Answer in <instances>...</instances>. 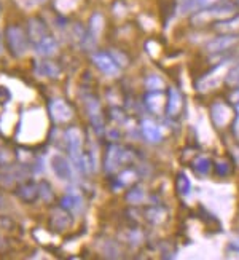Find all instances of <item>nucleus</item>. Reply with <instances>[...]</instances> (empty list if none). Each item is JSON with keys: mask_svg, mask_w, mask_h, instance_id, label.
Wrapping results in <instances>:
<instances>
[{"mask_svg": "<svg viewBox=\"0 0 239 260\" xmlns=\"http://www.w3.org/2000/svg\"><path fill=\"white\" fill-rule=\"evenodd\" d=\"M67 138V144H69V152L71 156L75 163V166L78 169H83V161H85V156L82 152V134H80L78 129H69L65 134Z\"/></svg>", "mask_w": 239, "mask_h": 260, "instance_id": "f257e3e1", "label": "nucleus"}, {"mask_svg": "<svg viewBox=\"0 0 239 260\" xmlns=\"http://www.w3.org/2000/svg\"><path fill=\"white\" fill-rule=\"evenodd\" d=\"M7 36H8L10 47H11V50H13V53L16 56H21V54L26 53V50H27V40H26L24 32H22L19 27H16V26L10 27L7 30Z\"/></svg>", "mask_w": 239, "mask_h": 260, "instance_id": "f03ea898", "label": "nucleus"}, {"mask_svg": "<svg viewBox=\"0 0 239 260\" xmlns=\"http://www.w3.org/2000/svg\"><path fill=\"white\" fill-rule=\"evenodd\" d=\"M226 75V66H219L217 69H214L211 74H208L202 80L198 82L199 91H209L212 88H217Z\"/></svg>", "mask_w": 239, "mask_h": 260, "instance_id": "7ed1b4c3", "label": "nucleus"}, {"mask_svg": "<svg viewBox=\"0 0 239 260\" xmlns=\"http://www.w3.org/2000/svg\"><path fill=\"white\" fill-rule=\"evenodd\" d=\"M50 166L53 169V173L56 174V177L61 180H69L72 177V168L69 165V161L59 153H54L50 160Z\"/></svg>", "mask_w": 239, "mask_h": 260, "instance_id": "20e7f679", "label": "nucleus"}, {"mask_svg": "<svg viewBox=\"0 0 239 260\" xmlns=\"http://www.w3.org/2000/svg\"><path fill=\"white\" fill-rule=\"evenodd\" d=\"M50 114L56 121H67L72 118V109L67 106L65 101H54L50 106Z\"/></svg>", "mask_w": 239, "mask_h": 260, "instance_id": "39448f33", "label": "nucleus"}, {"mask_svg": "<svg viewBox=\"0 0 239 260\" xmlns=\"http://www.w3.org/2000/svg\"><path fill=\"white\" fill-rule=\"evenodd\" d=\"M94 62H96V66L99 67V69L109 77H117L120 74L118 66L107 54H96L94 56Z\"/></svg>", "mask_w": 239, "mask_h": 260, "instance_id": "423d86ee", "label": "nucleus"}, {"mask_svg": "<svg viewBox=\"0 0 239 260\" xmlns=\"http://www.w3.org/2000/svg\"><path fill=\"white\" fill-rule=\"evenodd\" d=\"M231 118V110L230 107H226L225 104H215L212 107V120L217 126H225L226 123Z\"/></svg>", "mask_w": 239, "mask_h": 260, "instance_id": "0eeeda50", "label": "nucleus"}, {"mask_svg": "<svg viewBox=\"0 0 239 260\" xmlns=\"http://www.w3.org/2000/svg\"><path fill=\"white\" fill-rule=\"evenodd\" d=\"M124 158V150L118 145H113L110 147L109 150V155H107V171L109 173H113L115 169L120 166V163L123 161Z\"/></svg>", "mask_w": 239, "mask_h": 260, "instance_id": "6e6552de", "label": "nucleus"}, {"mask_svg": "<svg viewBox=\"0 0 239 260\" xmlns=\"http://www.w3.org/2000/svg\"><path fill=\"white\" fill-rule=\"evenodd\" d=\"M86 107H88V112H89V118L93 120L94 126L97 131H102V118H100V107L97 104V101L89 98L86 101Z\"/></svg>", "mask_w": 239, "mask_h": 260, "instance_id": "1a4fd4ad", "label": "nucleus"}, {"mask_svg": "<svg viewBox=\"0 0 239 260\" xmlns=\"http://www.w3.org/2000/svg\"><path fill=\"white\" fill-rule=\"evenodd\" d=\"M56 50H58V45H56V42L51 37H43L37 43V53L42 56H53Z\"/></svg>", "mask_w": 239, "mask_h": 260, "instance_id": "9d476101", "label": "nucleus"}, {"mask_svg": "<svg viewBox=\"0 0 239 260\" xmlns=\"http://www.w3.org/2000/svg\"><path fill=\"white\" fill-rule=\"evenodd\" d=\"M142 129H144V134L145 138L152 141V142H158L159 139H161V131H159V128L155 125L153 121L150 120H145L144 125H142Z\"/></svg>", "mask_w": 239, "mask_h": 260, "instance_id": "9b49d317", "label": "nucleus"}, {"mask_svg": "<svg viewBox=\"0 0 239 260\" xmlns=\"http://www.w3.org/2000/svg\"><path fill=\"white\" fill-rule=\"evenodd\" d=\"M37 74L43 75V77H53V78H56V77L59 75V69L53 62L47 61V62H40L37 66Z\"/></svg>", "mask_w": 239, "mask_h": 260, "instance_id": "f8f14e48", "label": "nucleus"}, {"mask_svg": "<svg viewBox=\"0 0 239 260\" xmlns=\"http://www.w3.org/2000/svg\"><path fill=\"white\" fill-rule=\"evenodd\" d=\"M180 106H182V99H180V94L176 88L170 89L169 93V115H176L177 112L180 110Z\"/></svg>", "mask_w": 239, "mask_h": 260, "instance_id": "ddd939ff", "label": "nucleus"}, {"mask_svg": "<svg viewBox=\"0 0 239 260\" xmlns=\"http://www.w3.org/2000/svg\"><path fill=\"white\" fill-rule=\"evenodd\" d=\"M163 96L161 94H152L147 98V104H149L150 110L155 112V114H161L163 110Z\"/></svg>", "mask_w": 239, "mask_h": 260, "instance_id": "4468645a", "label": "nucleus"}, {"mask_svg": "<svg viewBox=\"0 0 239 260\" xmlns=\"http://www.w3.org/2000/svg\"><path fill=\"white\" fill-rule=\"evenodd\" d=\"M234 42L233 37H222V39H217L209 43V50L211 51H219V50H225L226 47H230V45Z\"/></svg>", "mask_w": 239, "mask_h": 260, "instance_id": "2eb2a0df", "label": "nucleus"}, {"mask_svg": "<svg viewBox=\"0 0 239 260\" xmlns=\"http://www.w3.org/2000/svg\"><path fill=\"white\" fill-rule=\"evenodd\" d=\"M37 193H39V190H37V187L33 185V184H27V185H24L21 188V191H19V197L24 200V201H32L33 198L37 197Z\"/></svg>", "mask_w": 239, "mask_h": 260, "instance_id": "dca6fc26", "label": "nucleus"}, {"mask_svg": "<svg viewBox=\"0 0 239 260\" xmlns=\"http://www.w3.org/2000/svg\"><path fill=\"white\" fill-rule=\"evenodd\" d=\"M195 169H196V173L198 174H208L209 173V169H211V161L208 160L206 156H202V158H198V160L195 161Z\"/></svg>", "mask_w": 239, "mask_h": 260, "instance_id": "f3484780", "label": "nucleus"}, {"mask_svg": "<svg viewBox=\"0 0 239 260\" xmlns=\"http://www.w3.org/2000/svg\"><path fill=\"white\" fill-rule=\"evenodd\" d=\"M80 203H82V198L80 197H74V195H67L64 200H62V206L64 208H75V206H80Z\"/></svg>", "mask_w": 239, "mask_h": 260, "instance_id": "a211bd4d", "label": "nucleus"}, {"mask_svg": "<svg viewBox=\"0 0 239 260\" xmlns=\"http://www.w3.org/2000/svg\"><path fill=\"white\" fill-rule=\"evenodd\" d=\"M100 30H102V16L94 15L93 19H91V32H93V36H99Z\"/></svg>", "mask_w": 239, "mask_h": 260, "instance_id": "6ab92c4d", "label": "nucleus"}, {"mask_svg": "<svg viewBox=\"0 0 239 260\" xmlns=\"http://www.w3.org/2000/svg\"><path fill=\"white\" fill-rule=\"evenodd\" d=\"M144 198H145V193H144V190H141V188L132 190L131 193L128 195V201L129 203H141Z\"/></svg>", "mask_w": 239, "mask_h": 260, "instance_id": "aec40b11", "label": "nucleus"}, {"mask_svg": "<svg viewBox=\"0 0 239 260\" xmlns=\"http://www.w3.org/2000/svg\"><path fill=\"white\" fill-rule=\"evenodd\" d=\"M147 86L150 89H159V88H163V80L156 75H152L149 80H147Z\"/></svg>", "mask_w": 239, "mask_h": 260, "instance_id": "412c9836", "label": "nucleus"}, {"mask_svg": "<svg viewBox=\"0 0 239 260\" xmlns=\"http://www.w3.org/2000/svg\"><path fill=\"white\" fill-rule=\"evenodd\" d=\"M179 190H180L184 195L190 193V180H188L185 176H180V177H179Z\"/></svg>", "mask_w": 239, "mask_h": 260, "instance_id": "4be33fe9", "label": "nucleus"}, {"mask_svg": "<svg viewBox=\"0 0 239 260\" xmlns=\"http://www.w3.org/2000/svg\"><path fill=\"white\" fill-rule=\"evenodd\" d=\"M220 30H236L239 29V18L230 21V22H225V26H219Z\"/></svg>", "mask_w": 239, "mask_h": 260, "instance_id": "5701e85b", "label": "nucleus"}, {"mask_svg": "<svg viewBox=\"0 0 239 260\" xmlns=\"http://www.w3.org/2000/svg\"><path fill=\"white\" fill-rule=\"evenodd\" d=\"M10 99H11V94H10L8 89H7V88H4V86H0V104L8 103Z\"/></svg>", "mask_w": 239, "mask_h": 260, "instance_id": "b1692460", "label": "nucleus"}, {"mask_svg": "<svg viewBox=\"0 0 239 260\" xmlns=\"http://www.w3.org/2000/svg\"><path fill=\"white\" fill-rule=\"evenodd\" d=\"M40 188H42V193H43V198H45V200H51V198H53L51 188H50V185H48L47 182H43V184L40 185Z\"/></svg>", "mask_w": 239, "mask_h": 260, "instance_id": "393cba45", "label": "nucleus"}, {"mask_svg": "<svg viewBox=\"0 0 239 260\" xmlns=\"http://www.w3.org/2000/svg\"><path fill=\"white\" fill-rule=\"evenodd\" d=\"M228 83H239V67L228 75Z\"/></svg>", "mask_w": 239, "mask_h": 260, "instance_id": "a878e982", "label": "nucleus"}, {"mask_svg": "<svg viewBox=\"0 0 239 260\" xmlns=\"http://www.w3.org/2000/svg\"><path fill=\"white\" fill-rule=\"evenodd\" d=\"M234 131H236V136H237V139H239V117L236 120V128H234Z\"/></svg>", "mask_w": 239, "mask_h": 260, "instance_id": "bb28decb", "label": "nucleus"}, {"mask_svg": "<svg viewBox=\"0 0 239 260\" xmlns=\"http://www.w3.org/2000/svg\"><path fill=\"white\" fill-rule=\"evenodd\" d=\"M233 101H239V91H236V93L233 94Z\"/></svg>", "mask_w": 239, "mask_h": 260, "instance_id": "cd10ccee", "label": "nucleus"}]
</instances>
